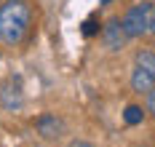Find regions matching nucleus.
I'll return each instance as SVG.
<instances>
[{"label":"nucleus","instance_id":"1","mask_svg":"<svg viewBox=\"0 0 155 147\" xmlns=\"http://www.w3.org/2000/svg\"><path fill=\"white\" fill-rule=\"evenodd\" d=\"M32 11L24 0H5L0 5V40L5 46H19L30 32Z\"/></svg>","mask_w":155,"mask_h":147},{"label":"nucleus","instance_id":"2","mask_svg":"<svg viewBox=\"0 0 155 147\" xmlns=\"http://www.w3.org/2000/svg\"><path fill=\"white\" fill-rule=\"evenodd\" d=\"M150 5H153V3H137V5H131V8L123 14L120 27H123V32H126L128 40L147 35V16H150Z\"/></svg>","mask_w":155,"mask_h":147},{"label":"nucleus","instance_id":"3","mask_svg":"<svg viewBox=\"0 0 155 147\" xmlns=\"http://www.w3.org/2000/svg\"><path fill=\"white\" fill-rule=\"evenodd\" d=\"M102 43H104V48L112 51V54H118V51L126 48L128 38H126L123 27H120V19H110L107 24L102 27Z\"/></svg>","mask_w":155,"mask_h":147},{"label":"nucleus","instance_id":"4","mask_svg":"<svg viewBox=\"0 0 155 147\" xmlns=\"http://www.w3.org/2000/svg\"><path fill=\"white\" fill-rule=\"evenodd\" d=\"M0 104H3V110H8V113L21 110L24 94H21V86H19L16 80H8L3 88H0Z\"/></svg>","mask_w":155,"mask_h":147},{"label":"nucleus","instance_id":"5","mask_svg":"<svg viewBox=\"0 0 155 147\" xmlns=\"http://www.w3.org/2000/svg\"><path fill=\"white\" fill-rule=\"evenodd\" d=\"M35 126H38V134H40L43 139H56V136H62V131H64V123L56 115H51V113L40 115Z\"/></svg>","mask_w":155,"mask_h":147},{"label":"nucleus","instance_id":"6","mask_svg":"<svg viewBox=\"0 0 155 147\" xmlns=\"http://www.w3.org/2000/svg\"><path fill=\"white\" fill-rule=\"evenodd\" d=\"M131 88H134L137 94H150L155 88V75L147 72L144 67L134 64V70H131Z\"/></svg>","mask_w":155,"mask_h":147},{"label":"nucleus","instance_id":"7","mask_svg":"<svg viewBox=\"0 0 155 147\" xmlns=\"http://www.w3.org/2000/svg\"><path fill=\"white\" fill-rule=\"evenodd\" d=\"M134 64L144 67L147 72H153V75H155V51H137V56H134Z\"/></svg>","mask_w":155,"mask_h":147},{"label":"nucleus","instance_id":"8","mask_svg":"<svg viewBox=\"0 0 155 147\" xmlns=\"http://www.w3.org/2000/svg\"><path fill=\"white\" fill-rule=\"evenodd\" d=\"M142 118H144V113H142V107H137V104H128V107L123 110V120L128 123V126L142 123Z\"/></svg>","mask_w":155,"mask_h":147},{"label":"nucleus","instance_id":"9","mask_svg":"<svg viewBox=\"0 0 155 147\" xmlns=\"http://www.w3.org/2000/svg\"><path fill=\"white\" fill-rule=\"evenodd\" d=\"M96 32H99V24H96L94 19H86V21H83V35L91 38V35H96Z\"/></svg>","mask_w":155,"mask_h":147},{"label":"nucleus","instance_id":"10","mask_svg":"<svg viewBox=\"0 0 155 147\" xmlns=\"http://www.w3.org/2000/svg\"><path fill=\"white\" fill-rule=\"evenodd\" d=\"M147 35H155V3L150 5V16H147Z\"/></svg>","mask_w":155,"mask_h":147},{"label":"nucleus","instance_id":"11","mask_svg":"<svg viewBox=\"0 0 155 147\" xmlns=\"http://www.w3.org/2000/svg\"><path fill=\"white\" fill-rule=\"evenodd\" d=\"M147 113L155 118V88L150 91V94H147Z\"/></svg>","mask_w":155,"mask_h":147},{"label":"nucleus","instance_id":"12","mask_svg":"<svg viewBox=\"0 0 155 147\" xmlns=\"http://www.w3.org/2000/svg\"><path fill=\"white\" fill-rule=\"evenodd\" d=\"M67 147H94V145H91V142H86V139H72Z\"/></svg>","mask_w":155,"mask_h":147},{"label":"nucleus","instance_id":"13","mask_svg":"<svg viewBox=\"0 0 155 147\" xmlns=\"http://www.w3.org/2000/svg\"><path fill=\"white\" fill-rule=\"evenodd\" d=\"M107 3H110V0H102V5H107Z\"/></svg>","mask_w":155,"mask_h":147}]
</instances>
